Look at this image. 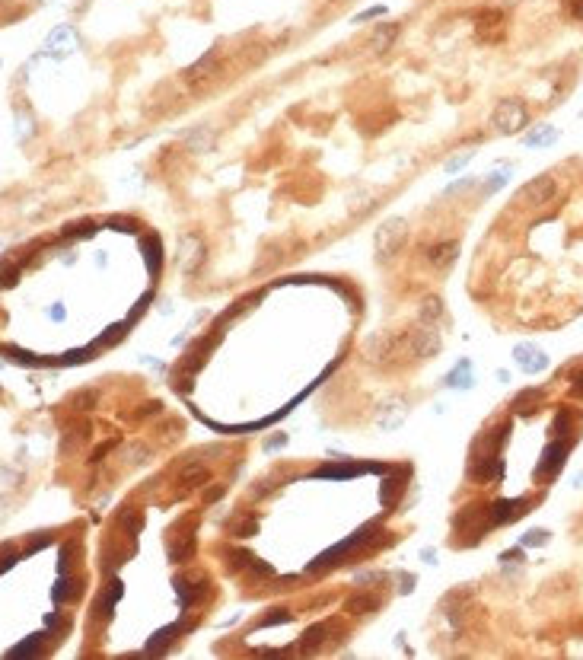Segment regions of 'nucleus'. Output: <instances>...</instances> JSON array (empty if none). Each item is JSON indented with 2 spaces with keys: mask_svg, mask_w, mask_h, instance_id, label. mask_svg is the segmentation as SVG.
<instances>
[{
  "mask_svg": "<svg viewBox=\"0 0 583 660\" xmlns=\"http://www.w3.org/2000/svg\"><path fill=\"white\" fill-rule=\"evenodd\" d=\"M405 243H408V223H405L402 217H389V220L380 223L373 233V249H376V256H380V262L396 258L398 252L405 249Z\"/></svg>",
  "mask_w": 583,
  "mask_h": 660,
  "instance_id": "nucleus-1",
  "label": "nucleus"
},
{
  "mask_svg": "<svg viewBox=\"0 0 583 660\" xmlns=\"http://www.w3.org/2000/svg\"><path fill=\"white\" fill-rule=\"evenodd\" d=\"M558 195V179L555 176H535L532 182L520 188V195L514 198V208H526V211H535V208H545L551 198Z\"/></svg>",
  "mask_w": 583,
  "mask_h": 660,
  "instance_id": "nucleus-2",
  "label": "nucleus"
},
{
  "mask_svg": "<svg viewBox=\"0 0 583 660\" xmlns=\"http://www.w3.org/2000/svg\"><path fill=\"white\" fill-rule=\"evenodd\" d=\"M523 125H526V105L520 103V99H504V103H497V109H494L491 115V128L497 134H516L523 131Z\"/></svg>",
  "mask_w": 583,
  "mask_h": 660,
  "instance_id": "nucleus-3",
  "label": "nucleus"
},
{
  "mask_svg": "<svg viewBox=\"0 0 583 660\" xmlns=\"http://www.w3.org/2000/svg\"><path fill=\"white\" fill-rule=\"evenodd\" d=\"M405 345H408V355L411 357H421V361H427V357H434L440 351V335L434 326H415L408 335H405Z\"/></svg>",
  "mask_w": 583,
  "mask_h": 660,
  "instance_id": "nucleus-4",
  "label": "nucleus"
},
{
  "mask_svg": "<svg viewBox=\"0 0 583 660\" xmlns=\"http://www.w3.org/2000/svg\"><path fill=\"white\" fill-rule=\"evenodd\" d=\"M570 444H574L570 437H555V440H551L549 450L542 453V463H539V469H535V479H539V482H545V479L551 482V479H555V475L561 473V463L568 459V453H570Z\"/></svg>",
  "mask_w": 583,
  "mask_h": 660,
  "instance_id": "nucleus-5",
  "label": "nucleus"
},
{
  "mask_svg": "<svg viewBox=\"0 0 583 660\" xmlns=\"http://www.w3.org/2000/svg\"><path fill=\"white\" fill-rule=\"evenodd\" d=\"M526 510H529V501H520V498H514V501H497V504H491L488 523H491V527H507V523L520 520Z\"/></svg>",
  "mask_w": 583,
  "mask_h": 660,
  "instance_id": "nucleus-6",
  "label": "nucleus"
},
{
  "mask_svg": "<svg viewBox=\"0 0 583 660\" xmlns=\"http://www.w3.org/2000/svg\"><path fill=\"white\" fill-rule=\"evenodd\" d=\"M514 357H516V364H520L526 374H542V370L549 367V357L542 355L539 348H532V345H516L514 348Z\"/></svg>",
  "mask_w": 583,
  "mask_h": 660,
  "instance_id": "nucleus-7",
  "label": "nucleus"
},
{
  "mask_svg": "<svg viewBox=\"0 0 583 660\" xmlns=\"http://www.w3.org/2000/svg\"><path fill=\"white\" fill-rule=\"evenodd\" d=\"M402 421H405V402H402V399H389V402L376 411V424H380V428H386V431L398 428Z\"/></svg>",
  "mask_w": 583,
  "mask_h": 660,
  "instance_id": "nucleus-8",
  "label": "nucleus"
},
{
  "mask_svg": "<svg viewBox=\"0 0 583 660\" xmlns=\"http://www.w3.org/2000/svg\"><path fill=\"white\" fill-rule=\"evenodd\" d=\"M217 64H220V55H217V51H208L201 61H194L192 67L185 70V80H188V84H204V80H208V77L217 70Z\"/></svg>",
  "mask_w": 583,
  "mask_h": 660,
  "instance_id": "nucleus-9",
  "label": "nucleus"
},
{
  "mask_svg": "<svg viewBox=\"0 0 583 660\" xmlns=\"http://www.w3.org/2000/svg\"><path fill=\"white\" fill-rule=\"evenodd\" d=\"M456 256H459V239H450V243L443 239V243L431 246V252H427L434 268H450V265L456 262Z\"/></svg>",
  "mask_w": 583,
  "mask_h": 660,
  "instance_id": "nucleus-10",
  "label": "nucleus"
},
{
  "mask_svg": "<svg viewBox=\"0 0 583 660\" xmlns=\"http://www.w3.org/2000/svg\"><path fill=\"white\" fill-rule=\"evenodd\" d=\"M542 402H545V390H523L520 396L514 399V411L516 415H532Z\"/></svg>",
  "mask_w": 583,
  "mask_h": 660,
  "instance_id": "nucleus-11",
  "label": "nucleus"
},
{
  "mask_svg": "<svg viewBox=\"0 0 583 660\" xmlns=\"http://www.w3.org/2000/svg\"><path fill=\"white\" fill-rule=\"evenodd\" d=\"M443 319V300L440 297H424L421 300V322L424 326H437V322Z\"/></svg>",
  "mask_w": 583,
  "mask_h": 660,
  "instance_id": "nucleus-12",
  "label": "nucleus"
},
{
  "mask_svg": "<svg viewBox=\"0 0 583 660\" xmlns=\"http://www.w3.org/2000/svg\"><path fill=\"white\" fill-rule=\"evenodd\" d=\"M204 479H208V469H204L201 463H185V466H182V473H179V485L182 488L201 485Z\"/></svg>",
  "mask_w": 583,
  "mask_h": 660,
  "instance_id": "nucleus-13",
  "label": "nucleus"
},
{
  "mask_svg": "<svg viewBox=\"0 0 583 660\" xmlns=\"http://www.w3.org/2000/svg\"><path fill=\"white\" fill-rule=\"evenodd\" d=\"M558 140V131L551 125H539L535 131H529L526 138H523V144L526 147H549V144H555Z\"/></svg>",
  "mask_w": 583,
  "mask_h": 660,
  "instance_id": "nucleus-14",
  "label": "nucleus"
},
{
  "mask_svg": "<svg viewBox=\"0 0 583 660\" xmlns=\"http://www.w3.org/2000/svg\"><path fill=\"white\" fill-rule=\"evenodd\" d=\"M201 256H204V246L198 237H188L185 243H182V265H185V268H194V265L201 262Z\"/></svg>",
  "mask_w": 583,
  "mask_h": 660,
  "instance_id": "nucleus-15",
  "label": "nucleus"
},
{
  "mask_svg": "<svg viewBox=\"0 0 583 660\" xmlns=\"http://www.w3.org/2000/svg\"><path fill=\"white\" fill-rule=\"evenodd\" d=\"M500 26V13L497 10H481L478 13V39H494V29Z\"/></svg>",
  "mask_w": 583,
  "mask_h": 660,
  "instance_id": "nucleus-16",
  "label": "nucleus"
},
{
  "mask_svg": "<svg viewBox=\"0 0 583 660\" xmlns=\"http://www.w3.org/2000/svg\"><path fill=\"white\" fill-rule=\"evenodd\" d=\"M396 35H398V26H380L373 32V42H370V48L373 51H386L389 45L396 42Z\"/></svg>",
  "mask_w": 583,
  "mask_h": 660,
  "instance_id": "nucleus-17",
  "label": "nucleus"
},
{
  "mask_svg": "<svg viewBox=\"0 0 583 660\" xmlns=\"http://www.w3.org/2000/svg\"><path fill=\"white\" fill-rule=\"evenodd\" d=\"M469 370H472V364H469V361H459V367L453 370L450 376H446V383H450V386H459V390H465V386H472L475 376H469Z\"/></svg>",
  "mask_w": 583,
  "mask_h": 660,
  "instance_id": "nucleus-18",
  "label": "nucleus"
},
{
  "mask_svg": "<svg viewBox=\"0 0 583 660\" xmlns=\"http://www.w3.org/2000/svg\"><path fill=\"white\" fill-rule=\"evenodd\" d=\"M376 606H380V600L370 597V593H361V597L347 600L344 609H347V612H354V616H357V612H370V609H376Z\"/></svg>",
  "mask_w": 583,
  "mask_h": 660,
  "instance_id": "nucleus-19",
  "label": "nucleus"
},
{
  "mask_svg": "<svg viewBox=\"0 0 583 660\" xmlns=\"http://www.w3.org/2000/svg\"><path fill=\"white\" fill-rule=\"evenodd\" d=\"M93 402H96V392H93V390H83V392H76V396L70 399L67 409H70V411H90Z\"/></svg>",
  "mask_w": 583,
  "mask_h": 660,
  "instance_id": "nucleus-20",
  "label": "nucleus"
},
{
  "mask_svg": "<svg viewBox=\"0 0 583 660\" xmlns=\"http://www.w3.org/2000/svg\"><path fill=\"white\" fill-rule=\"evenodd\" d=\"M210 140H214V131H210V128H198V131L188 134V147H192V150H204Z\"/></svg>",
  "mask_w": 583,
  "mask_h": 660,
  "instance_id": "nucleus-21",
  "label": "nucleus"
},
{
  "mask_svg": "<svg viewBox=\"0 0 583 660\" xmlns=\"http://www.w3.org/2000/svg\"><path fill=\"white\" fill-rule=\"evenodd\" d=\"M76 587H80V584H76L74 577H64V581H58V587H55V600H74L76 593H80Z\"/></svg>",
  "mask_w": 583,
  "mask_h": 660,
  "instance_id": "nucleus-22",
  "label": "nucleus"
},
{
  "mask_svg": "<svg viewBox=\"0 0 583 660\" xmlns=\"http://www.w3.org/2000/svg\"><path fill=\"white\" fill-rule=\"evenodd\" d=\"M545 539H551L549 529H529V533H523L520 546H529V549H535V546H545Z\"/></svg>",
  "mask_w": 583,
  "mask_h": 660,
  "instance_id": "nucleus-23",
  "label": "nucleus"
},
{
  "mask_svg": "<svg viewBox=\"0 0 583 660\" xmlns=\"http://www.w3.org/2000/svg\"><path fill=\"white\" fill-rule=\"evenodd\" d=\"M119 523H121V527H125L131 536H138V529H140V523H144V520H140V514H134V510H121V514H119Z\"/></svg>",
  "mask_w": 583,
  "mask_h": 660,
  "instance_id": "nucleus-24",
  "label": "nucleus"
},
{
  "mask_svg": "<svg viewBox=\"0 0 583 660\" xmlns=\"http://www.w3.org/2000/svg\"><path fill=\"white\" fill-rule=\"evenodd\" d=\"M55 45H64V48H70V45H74V32L61 26V29H58V32L48 39V48H55Z\"/></svg>",
  "mask_w": 583,
  "mask_h": 660,
  "instance_id": "nucleus-25",
  "label": "nucleus"
},
{
  "mask_svg": "<svg viewBox=\"0 0 583 660\" xmlns=\"http://www.w3.org/2000/svg\"><path fill=\"white\" fill-rule=\"evenodd\" d=\"M147 456H150V447L131 444V447H128V453H125V463H138V459H147Z\"/></svg>",
  "mask_w": 583,
  "mask_h": 660,
  "instance_id": "nucleus-26",
  "label": "nucleus"
},
{
  "mask_svg": "<svg viewBox=\"0 0 583 660\" xmlns=\"http://www.w3.org/2000/svg\"><path fill=\"white\" fill-rule=\"evenodd\" d=\"M76 549H80V546H76V542H70L67 549H61V571H70V562H74Z\"/></svg>",
  "mask_w": 583,
  "mask_h": 660,
  "instance_id": "nucleus-27",
  "label": "nucleus"
},
{
  "mask_svg": "<svg viewBox=\"0 0 583 660\" xmlns=\"http://www.w3.org/2000/svg\"><path fill=\"white\" fill-rule=\"evenodd\" d=\"M469 160H472V153H459L456 160H450V163H446V173H456V169H462Z\"/></svg>",
  "mask_w": 583,
  "mask_h": 660,
  "instance_id": "nucleus-28",
  "label": "nucleus"
},
{
  "mask_svg": "<svg viewBox=\"0 0 583 660\" xmlns=\"http://www.w3.org/2000/svg\"><path fill=\"white\" fill-rule=\"evenodd\" d=\"M16 278H20V271H16V268L0 271V287H13V284H16Z\"/></svg>",
  "mask_w": 583,
  "mask_h": 660,
  "instance_id": "nucleus-29",
  "label": "nucleus"
},
{
  "mask_svg": "<svg viewBox=\"0 0 583 660\" xmlns=\"http://www.w3.org/2000/svg\"><path fill=\"white\" fill-rule=\"evenodd\" d=\"M386 13V7H373V10H363V13H357L354 16V22H367V20H373V16H382Z\"/></svg>",
  "mask_w": 583,
  "mask_h": 660,
  "instance_id": "nucleus-30",
  "label": "nucleus"
},
{
  "mask_svg": "<svg viewBox=\"0 0 583 660\" xmlns=\"http://www.w3.org/2000/svg\"><path fill=\"white\" fill-rule=\"evenodd\" d=\"M570 392L583 396V370H577V374H574V380H570Z\"/></svg>",
  "mask_w": 583,
  "mask_h": 660,
  "instance_id": "nucleus-31",
  "label": "nucleus"
},
{
  "mask_svg": "<svg viewBox=\"0 0 583 660\" xmlns=\"http://www.w3.org/2000/svg\"><path fill=\"white\" fill-rule=\"evenodd\" d=\"M504 182H507V173H497V176H491V185H488V188L494 192V188H500Z\"/></svg>",
  "mask_w": 583,
  "mask_h": 660,
  "instance_id": "nucleus-32",
  "label": "nucleus"
},
{
  "mask_svg": "<svg viewBox=\"0 0 583 660\" xmlns=\"http://www.w3.org/2000/svg\"><path fill=\"white\" fill-rule=\"evenodd\" d=\"M500 558H504V562H514V558H523V546H520V549H510V552H504V555H500Z\"/></svg>",
  "mask_w": 583,
  "mask_h": 660,
  "instance_id": "nucleus-33",
  "label": "nucleus"
},
{
  "mask_svg": "<svg viewBox=\"0 0 583 660\" xmlns=\"http://www.w3.org/2000/svg\"><path fill=\"white\" fill-rule=\"evenodd\" d=\"M568 4H574V0H568Z\"/></svg>",
  "mask_w": 583,
  "mask_h": 660,
  "instance_id": "nucleus-34",
  "label": "nucleus"
}]
</instances>
